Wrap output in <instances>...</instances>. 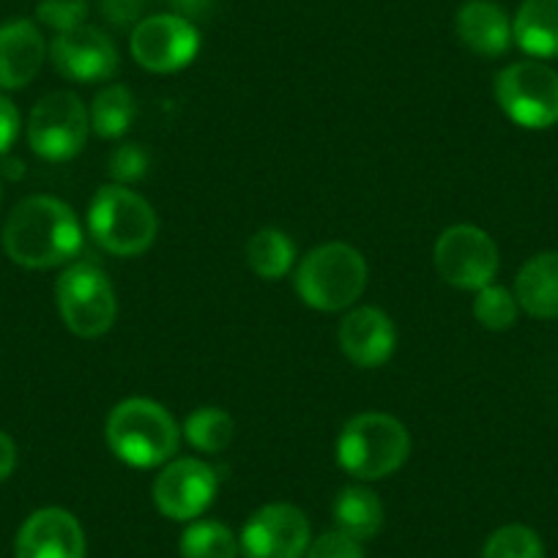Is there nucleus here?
I'll list each match as a JSON object with an SVG mask.
<instances>
[{"instance_id":"obj_1","label":"nucleus","mask_w":558,"mask_h":558,"mask_svg":"<svg viewBox=\"0 0 558 558\" xmlns=\"http://www.w3.org/2000/svg\"><path fill=\"white\" fill-rule=\"evenodd\" d=\"M83 246V228L69 203L50 195L20 201L3 225V250L23 268H56Z\"/></svg>"},{"instance_id":"obj_2","label":"nucleus","mask_w":558,"mask_h":558,"mask_svg":"<svg viewBox=\"0 0 558 558\" xmlns=\"http://www.w3.org/2000/svg\"><path fill=\"white\" fill-rule=\"evenodd\" d=\"M105 438L121 463L132 469H159L179 454L181 427L159 402L129 397L107 413Z\"/></svg>"},{"instance_id":"obj_3","label":"nucleus","mask_w":558,"mask_h":558,"mask_svg":"<svg viewBox=\"0 0 558 558\" xmlns=\"http://www.w3.org/2000/svg\"><path fill=\"white\" fill-rule=\"evenodd\" d=\"M369 268L362 252L345 241H329L302 257L293 288L310 310L340 313L353 307L367 288Z\"/></svg>"},{"instance_id":"obj_4","label":"nucleus","mask_w":558,"mask_h":558,"mask_svg":"<svg viewBox=\"0 0 558 558\" xmlns=\"http://www.w3.org/2000/svg\"><path fill=\"white\" fill-rule=\"evenodd\" d=\"M411 433L391 413L364 411L345 422L337 438V463L359 482H378L405 465Z\"/></svg>"},{"instance_id":"obj_5","label":"nucleus","mask_w":558,"mask_h":558,"mask_svg":"<svg viewBox=\"0 0 558 558\" xmlns=\"http://www.w3.org/2000/svg\"><path fill=\"white\" fill-rule=\"evenodd\" d=\"M88 233L105 252L137 257L157 241L159 219L151 203L129 186H101L88 206Z\"/></svg>"},{"instance_id":"obj_6","label":"nucleus","mask_w":558,"mask_h":558,"mask_svg":"<svg viewBox=\"0 0 558 558\" xmlns=\"http://www.w3.org/2000/svg\"><path fill=\"white\" fill-rule=\"evenodd\" d=\"M56 304L66 329L83 340H96L116 324V288L94 263H72L58 277Z\"/></svg>"},{"instance_id":"obj_7","label":"nucleus","mask_w":558,"mask_h":558,"mask_svg":"<svg viewBox=\"0 0 558 558\" xmlns=\"http://www.w3.org/2000/svg\"><path fill=\"white\" fill-rule=\"evenodd\" d=\"M496 101L518 126H553L558 123V72L536 58L509 63L496 77Z\"/></svg>"},{"instance_id":"obj_8","label":"nucleus","mask_w":558,"mask_h":558,"mask_svg":"<svg viewBox=\"0 0 558 558\" xmlns=\"http://www.w3.org/2000/svg\"><path fill=\"white\" fill-rule=\"evenodd\" d=\"M90 134L88 107L72 90H56L36 101L28 116V146L45 162H69Z\"/></svg>"},{"instance_id":"obj_9","label":"nucleus","mask_w":558,"mask_h":558,"mask_svg":"<svg viewBox=\"0 0 558 558\" xmlns=\"http://www.w3.org/2000/svg\"><path fill=\"white\" fill-rule=\"evenodd\" d=\"M433 263L447 286L476 293L496 279L501 257L487 230L476 225H452L438 235Z\"/></svg>"},{"instance_id":"obj_10","label":"nucleus","mask_w":558,"mask_h":558,"mask_svg":"<svg viewBox=\"0 0 558 558\" xmlns=\"http://www.w3.org/2000/svg\"><path fill=\"white\" fill-rule=\"evenodd\" d=\"M129 50L140 69L173 74L190 66L201 52V31L181 14H151L132 28Z\"/></svg>"},{"instance_id":"obj_11","label":"nucleus","mask_w":558,"mask_h":558,"mask_svg":"<svg viewBox=\"0 0 558 558\" xmlns=\"http://www.w3.org/2000/svg\"><path fill=\"white\" fill-rule=\"evenodd\" d=\"M313 542L307 514L286 501L257 509L239 534L244 558H304Z\"/></svg>"},{"instance_id":"obj_12","label":"nucleus","mask_w":558,"mask_h":558,"mask_svg":"<svg viewBox=\"0 0 558 558\" xmlns=\"http://www.w3.org/2000/svg\"><path fill=\"white\" fill-rule=\"evenodd\" d=\"M219 493V476L206 460L173 458L154 480V504L159 514L179 523L203 518Z\"/></svg>"},{"instance_id":"obj_13","label":"nucleus","mask_w":558,"mask_h":558,"mask_svg":"<svg viewBox=\"0 0 558 558\" xmlns=\"http://www.w3.org/2000/svg\"><path fill=\"white\" fill-rule=\"evenodd\" d=\"M50 61L56 72L72 83H101L118 72V47L105 31L85 23L66 34H56Z\"/></svg>"},{"instance_id":"obj_14","label":"nucleus","mask_w":558,"mask_h":558,"mask_svg":"<svg viewBox=\"0 0 558 558\" xmlns=\"http://www.w3.org/2000/svg\"><path fill=\"white\" fill-rule=\"evenodd\" d=\"M88 542L80 520L61 507L36 509L17 531V558H85Z\"/></svg>"},{"instance_id":"obj_15","label":"nucleus","mask_w":558,"mask_h":558,"mask_svg":"<svg viewBox=\"0 0 558 558\" xmlns=\"http://www.w3.org/2000/svg\"><path fill=\"white\" fill-rule=\"evenodd\" d=\"M340 351L351 364L362 369L384 367L397 348L395 320L378 307H356L342 318L340 331Z\"/></svg>"},{"instance_id":"obj_16","label":"nucleus","mask_w":558,"mask_h":558,"mask_svg":"<svg viewBox=\"0 0 558 558\" xmlns=\"http://www.w3.org/2000/svg\"><path fill=\"white\" fill-rule=\"evenodd\" d=\"M50 56L39 25L31 20H9L0 25V90H20L34 83Z\"/></svg>"},{"instance_id":"obj_17","label":"nucleus","mask_w":558,"mask_h":558,"mask_svg":"<svg viewBox=\"0 0 558 558\" xmlns=\"http://www.w3.org/2000/svg\"><path fill=\"white\" fill-rule=\"evenodd\" d=\"M454 31L474 56L501 58L514 45L512 20L496 0H465L454 14Z\"/></svg>"},{"instance_id":"obj_18","label":"nucleus","mask_w":558,"mask_h":558,"mask_svg":"<svg viewBox=\"0 0 558 558\" xmlns=\"http://www.w3.org/2000/svg\"><path fill=\"white\" fill-rule=\"evenodd\" d=\"M520 310L542 320L558 318V252H539L514 277Z\"/></svg>"},{"instance_id":"obj_19","label":"nucleus","mask_w":558,"mask_h":558,"mask_svg":"<svg viewBox=\"0 0 558 558\" xmlns=\"http://www.w3.org/2000/svg\"><path fill=\"white\" fill-rule=\"evenodd\" d=\"M512 36L536 61L558 58V0H523L512 20Z\"/></svg>"},{"instance_id":"obj_20","label":"nucleus","mask_w":558,"mask_h":558,"mask_svg":"<svg viewBox=\"0 0 558 558\" xmlns=\"http://www.w3.org/2000/svg\"><path fill=\"white\" fill-rule=\"evenodd\" d=\"M331 518H335L337 531L356 542H367L384 529L386 514L378 493L367 487V482H362V485H348L337 493Z\"/></svg>"},{"instance_id":"obj_21","label":"nucleus","mask_w":558,"mask_h":558,"mask_svg":"<svg viewBox=\"0 0 558 558\" xmlns=\"http://www.w3.org/2000/svg\"><path fill=\"white\" fill-rule=\"evenodd\" d=\"M246 263L266 282L282 279L296 266V244L279 228H263L246 244Z\"/></svg>"},{"instance_id":"obj_22","label":"nucleus","mask_w":558,"mask_h":558,"mask_svg":"<svg viewBox=\"0 0 558 558\" xmlns=\"http://www.w3.org/2000/svg\"><path fill=\"white\" fill-rule=\"evenodd\" d=\"M181 438L201 454H219L233 444L235 422L225 408L201 405L184 418Z\"/></svg>"},{"instance_id":"obj_23","label":"nucleus","mask_w":558,"mask_h":558,"mask_svg":"<svg viewBox=\"0 0 558 558\" xmlns=\"http://www.w3.org/2000/svg\"><path fill=\"white\" fill-rule=\"evenodd\" d=\"M90 132L105 140H121L137 118V101L126 85H107L88 110Z\"/></svg>"},{"instance_id":"obj_24","label":"nucleus","mask_w":558,"mask_h":558,"mask_svg":"<svg viewBox=\"0 0 558 558\" xmlns=\"http://www.w3.org/2000/svg\"><path fill=\"white\" fill-rule=\"evenodd\" d=\"M181 558H239V536L219 520H192L179 542Z\"/></svg>"},{"instance_id":"obj_25","label":"nucleus","mask_w":558,"mask_h":558,"mask_svg":"<svg viewBox=\"0 0 558 558\" xmlns=\"http://www.w3.org/2000/svg\"><path fill=\"white\" fill-rule=\"evenodd\" d=\"M482 558H545V545L531 525L509 523L487 536Z\"/></svg>"},{"instance_id":"obj_26","label":"nucleus","mask_w":558,"mask_h":558,"mask_svg":"<svg viewBox=\"0 0 558 558\" xmlns=\"http://www.w3.org/2000/svg\"><path fill=\"white\" fill-rule=\"evenodd\" d=\"M520 304L514 299L512 291L501 286H485L482 291H476L474 299V318L480 320L485 329L490 331H507L518 324Z\"/></svg>"},{"instance_id":"obj_27","label":"nucleus","mask_w":558,"mask_h":558,"mask_svg":"<svg viewBox=\"0 0 558 558\" xmlns=\"http://www.w3.org/2000/svg\"><path fill=\"white\" fill-rule=\"evenodd\" d=\"M36 17L56 34L80 28L88 20V0H39Z\"/></svg>"},{"instance_id":"obj_28","label":"nucleus","mask_w":558,"mask_h":558,"mask_svg":"<svg viewBox=\"0 0 558 558\" xmlns=\"http://www.w3.org/2000/svg\"><path fill=\"white\" fill-rule=\"evenodd\" d=\"M148 168H151V157H148V151L140 143H123V146H118L110 154V175L121 186L146 179Z\"/></svg>"},{"instance_id":"obj_29","label":"nucleus","mask_w":558,"mask_h":558,"mask_svg":"<svg viewBox=\"0 0 558 558\" xmlns=\"http://www.w3.org/2000/svg\"><path fill=\"white\" fill-rule=\"evenodd\" d=\"M304 558H364V550L362 542L351 539V536L335 529L310 542V550Z\"/></svg>"},{"instance_id":"obj_30","label":"nucleus","mask_w":558,"mask_h":558,"mask_svg":"<svg viewBox=\"0 0 558 558\" xmlns=\"http://www.w3.org/2000/svg\"><path fill=\"white\" fill-rule=\"evenodd\" d=\"M20 134V110L14 107L12 99L0 94V157H7L9 148L14 146V140Z\"/></svg>"},{"instance_id":"obj_31","label":"nucleus","mask_w":558,"mask_h":558,"mask_svg":"<svg viewBox=\"0 0 558 558\" xmlns=\"http://www.w3.org/2000/svg\"><path fill=\"white\" fill-rule=\"evenodd\" d=\"M143 3L146 0H99V9L112 25H132L140 23V14H143Z\"/></svg>"},{"instance_id":"obj_32","label":"nucleus","mask_w":558,"mask_h":558,"mask_svg":"<svg viewBox=\"0 0 558 558\" xmlns=\"http://www.w3.org/2000/svg\"><path fill=\"white\" fill-rule=\"evenodd\" d=\"M17 469V447H14L12 436L0 430V482L9 480Z\"/></svg>"},{"instance_id":"obj_33","label":"nucleus","mask_w":558,"mask_h":558,"mask_svg":"<svg viewBox=\"0 0 558 558\" xmlns=\"http://www.w3.org/2000/svg\"><path fill=\"white\" fill-rule=\"evenodd\" d=\"M175 7V14H181V17L186 20H195V17H206L208 12H211L214 0H173Z\"/></svg>"},{"instance_id":"obj_34","label":"nucleus","mask_w":558,"mask_h":558,"mask_svg":"<svg viewBox=\"0 0 558 558\" xmlns=\"http://www.w3.org/2000/svg\"><path fill=\"white\" fill-rule=\"evenodd\" d=\"M23 170H25V165L20 162V159H12V157L3 159V175H7V179H12V181L23 179Z\"/></svg>"},{"instance_id":"obj_35","label":"nucleus","mask_w":558,"mask_h":558,"mask_svg":"<svg viewBox=\"0 0 558 558\" xmlns=\"http://www.w3.org/2000/svg\"><path fill=\"white\" fill-rule=\"evenodd\" d=\"M0 203H3V181H0Z\"/></svg>"}]
</instances>
